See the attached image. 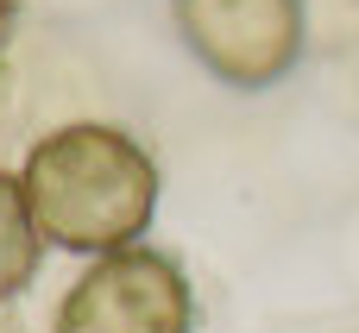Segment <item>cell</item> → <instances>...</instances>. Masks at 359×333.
Listing matches in <instances>:
<instances>
[{
  "label": "cell",
  "mask_w": 359,
  "mask_h": 333,
  "mask_svg": "<svg viewBox=\"0 0 359 333\" xmlns=\"http://www.w3.org/2000/svg\"><path fill=\"white\" fill-rule=\"evenodd\" d=\"M38 239H44V233H38L32 208H25L19 176L0 170V302L19 296V290L38 277Z\"/></svg>",
  "instance_id": "obj_4"
},
{
  "label": "cell",
  "mask_w": 359,
  "mask_h": 333,
  "mask_svg": "<svg viewBox=\"0 0 359 333\" xmlns=\"http://www.w3.org/2000/svg\"><path fill=\"white\" fill-rule=\"evenodd\" d=\"M25 208L63 252H126L158 208L151 157L114 126H63L25 157Z\"/></svg>",
  "instance_id": "obj_1"
},
{
  "label": "cell",
  "mask_w": 359,
  "mask_h": 333,
  "mask_svg": "<svg viewBox=\"0 0 359 333\" xmlns=\"http://www.w3.org/2000/svg\"><path fill=\"white\" fill-rule=\"evenodd\" d=\"M189 50L233 88H265L297 63L303 6L297 0H177Z\"/></svg>",
  "instance_id": "obj_3"
},
{
  "label": "cell",
  "mask_w": 359,
  "mask_h": 333,
  "mask_svg": "<svg viewBox=\"0 0 359 333\" xmlns=\"http://www.w3.org/2000/svg\"><path fill=\"white\" fill-rule=\"evenodd\" d=\"M57 333H189V283L164 252H107L63 296Z\"/></svg>",
  "instance_id": "obj_2"
},
{
  "label": "cell",
  "mask_w": 359,
  "mask_h": 333,
  "mask_svg": "<svg viewBox=\"0 0 359 333\" xmlns=\"http://www.w3.org/2000/svg\"><path fill=\"white\" fill-rule=\"evenodd\" d=\"M13 13H19V6H13V0H0V50H6V31H13Z\"/></svg>",
  "instance_id": "obj_5"
}]
</instances>
